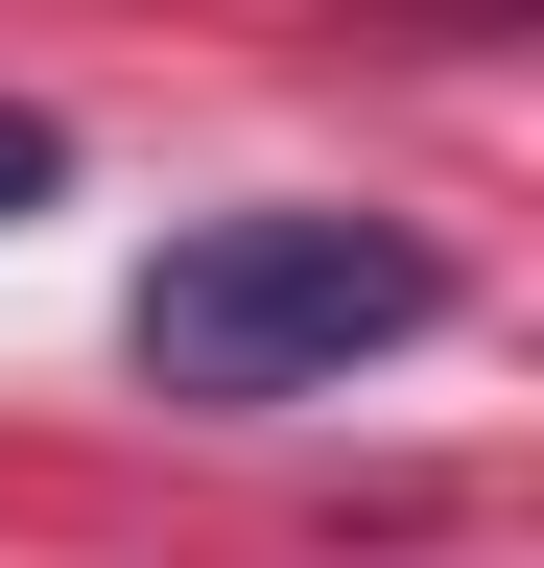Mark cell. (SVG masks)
<instances>
[{
  "label": "cell",
  "instance_id": "6da1fadb",
  "mask_svg": "<svg viewBox=\"0 0 544 568\" xmlns=\"http://www.w3.org/2000/svg\"><path fill=\"white\" fill-rule=\"evenodd\" d=\"M402 332H450V261L402 237V213H331V190L189 213V237L143 261V308H119V355H143L166 403H214V426L331 403V379H356V355H402Z\"/></svg>",
  "mask_w": 544,
  "mask_h": 568
},
{
  "label": "cell",
  "instance_id": "7a4b0ae2",
  "mask_svg": "<svg viewBox=\"0 0 544 568\" xmlns=\"http://www.w3.org/2000/svg\"><path fill=\"white\" fill-rule=\"evenodd\" d=\"M48 190H72V119H48V95H0V213H48Z\"/></svg>",
  "mask_w": 544,
  "mask_h": 568
}]
</instances>
